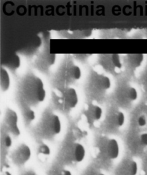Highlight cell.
Masks as SVG:
<instances>
[{"instance_id": "6da1fadb", "label": "cell", "mask_w": 147, "mask_h": 175, "mask_svg": "<svg viewBox=\"0 0 147 175\" xmlns=\"http://www.w3.org/2000/svg\"><path fill=\"white\" fill-rule=\"evenodd\" d=\"M19 94L23 104L31 107L42 103L46 97L42 79L33 73L27 74L21 81Z\"/></svg>"}, {"instance_id": "7a4b0ae2", "label": "cell", "mask_w": 147, "mask_h": 175, "mask_svg": "<svg viewBox=\"0 0 147 175\" xmlns=\"http://www.w3.org/2000/svg\"><path fill=\"white\" fill-rule=\"evenodd\" d=\"M38 131L42 136L52 138L61 133L62 125L61 119L56 114L48 112L43 115L38 125Z\"/></svg>"}, {"instance_id": "3957f363", "label": "cell", "mask_w": 147, "mask_h": 175, "mask_svg": "<svg viewBox=\"0 0 147 175\" xmlns=\"http://www.w3.org/2000/svg\"><path fill=\"white\" fill-rule=\"evenodd\" d=\"M111 85V80L108 76L95 71L91 73L87 81L89 90L98 96L107 92Z\"/></svg>"}, {"instance_id": "277c9868", "label": "cell", "mask_w": 147, "mask_h": 175, "mask_svg": "<svg viewBox=\"0 0 147 175\" xmlns=\"http://www.w3.org/2000/svg\"><path fill=\"white\" fill-rule=\"evenodd\" d=\"M59 101L65 110L74 109L79 101L78 92L72 87L65 88L61 91Z\"/></svg>"}, {"instance_id": "5b68a950", "label": "cell", "mask_w": 147, "mask_h": 175, "mask_svg": "<svg viewBox=\"0 0 147 175\" xmlns=\"http://www.w3.org/2000/svg\"><path fill=\"white\" fill-rule=\"evenodd\" d=\"M61 79L67 83H74L82 77V71L80 66L72 61H69L61 68L60 71Z\"/></svg>"}, {"instance_id": "8992f818", "label": "cell", "mask_w": 147, "mask_h": 175, "mask_svg": "<svg viewBox=\"0 0 147 175\" xmlns=\"http://www.w3.org/2000/svg\"><path fill=\"white\" fill-rule=\"evenodd\" d=\"M98 147L100 151L110 160H116L119 155V145L117 140L113 138H100Z\"/></svg>"}, {"instance_id": "52a82bcc", "label": "cell", "mask_w": 147, "mask_h": 175, "mask_svg": "<svg viewBox=\"0 0 147 175\" xmlns=\"http://www.w3.org/2000/svg\"><path fill=\"white\" fill-rule=\"evenodd\" d=\"M18 123L19 116L17 113L14 110L8 108L3 118V127L6 129V131L13 136H20L21 131Z\"/></svg>"}, {"instance_id": "ba28073f", "label": "cell", "mask_w": 147, "mask_h": 175, "mask_svg": "<svg viewBox=\"0 0 147 175\" xmlns=\"http://www.w3.org/2000/svg\"><path fill=\"white\" fill-rule=\"evenodd\" d=\"M99 64L108 71H117L122 69V62L119 54H105L99 57Z\"/></svg>"}, {"instance_id": "9c48e42d", "label": "cell", "mask_w": 147, "mask_h": 175, "mask_svg": "<svg viewBox=\"0 0 147 175\" xmlns=\"http://www.w3.org/2000/svg\"><path fill=\"white\" fill-rule=\"evenodd\" d=\"M84 116L89 124L93 125L101 120L103 115L102 108L93 103H89L84 110Z\"/></svg>"}, {"instance_id": "30bf717a", "label": "cell", "mask_w": 147, "mask_h": 175, "mask_svg": "<svg viewBox=\"0 0 147 175\" xmlns=\"http://www.w3.org/2000/svg\"><path fill=\"white\" fill-rule=\"evenodd\" d=\"M57 55L51 53L48 50H44L38 57V64L42 69L48 70L55 64Z\"/></svg>"}, {"instance_id": "8fae6325", "label": "cell", "mask_w": 147, "mask_h": 175, "mask_svg": "<svg viewBox=\"0 0 147 175\" xmlns=\"http://www.w3.org/2000/svg\"><path fill=\"white\" fill-rule=\"evenodd\" d=\"M68 153L71 158L77 163L82 162L85 157L86 151L85 147L80 143H71L68 147Z\"/></svg>"}, {"instance_id": "7c38bea8", "label": "cell", "mask_w": 147, "mask_h": 175, "mask_svg": "<svg viewBox=\"0 0 147 175\" xmlns=\"http://www.w3.org/2000/svg\"><path fill=\"white\" fill-rule=\"evenodd\" d=\"M31 152L29 146L27 144H21L17 149L15 150L13 154L14 160L17 163L24 164L29 160L31 157Z\"/></svg>"}, {"instance_id": "4fadbf2b", "label": "cell", "mask_w": 147, "mask_h": 175, "mask_svg": "<svg viewBox=\"0 0 147 175\" xmlns=\"http://www.w3.org/2000/svg\"><path fill=\"white\" fill-rule=\"evenodd\" d=\"M107 125L113 128H121L125 122V116L123 112L116 111L109 114L106 119Z\"/></svg>"}, {"instance_id": "5bb4252c", "label": "cell", "mask_w": 147, "mask_h": 175, "mask_svg": "<svg viewBox=\"0 0 147 175\" xmlns=\"http://www.w3.org/2000/svg\"><path fill=\"white\" fill-rule=\"evenodd\" d=\"M144 59L143 54H128L126 57V62L131 69H136L142 65Z\"/></svg>"}, {"instance_id": "9a60e30c", "label": "cell", "mask_w": 147, "mask_h": 175, "mask_svg": "<svg viewBox=\"0 0 147 175\" xmlns=\"http://www.w3.org/2000/svg\"><path fill=\"white\" fill-rule=\"evenodd\" d=\"M0 86L1 90L6 92L10 87V77L7 70L1 66L0 71Z\"/></svg>"}, {"instance_id": "2e32d148", "label": "cell", "mask_w": 147, "mask_h": 175, "mask_svg": "<svg viewBox=\"0 0 147 175\" xmlns=\"http://www.w3.org/2000/svg\"><path fill=\"white\" fill-rule=\"evenodd\" d=\"M121 93L122 97L129 102H134L138 99V92L136 88L133 86H126Z\"/></svg>"}, {"instance_id": "e0dca14e", "label": "cell", "mask_w": 147, "mask_h": 175, "mask_svg": "<svg viewBox=\"0 0 147 175\" xmlns=\"http://www.w3.org/2000/svg\"><path fill=\"white\" fill-rule=\"evenodd\" d=\"M22 114L26 124H31L36 119V113L31 106L24 104L22 109Z\"/></svg>"}, {"instance_id": "ac0fdd59", "label": "cell", "mask_w": 147, "mask_h": 175, "mask_svg": "<svg viewBox=\"0 0 147 175\" xmlns=\"http://www.w3.org/2000/svg\"><path fill=\"white\" fill-rule=\"evenodd\" d=\"M21 65V59L17 53L12 54L7 62V66L8 69L13 71L19 69Z\"/></svg>"}, {"instance_id": "d6986e66", "label": "cell", "mask_w": 147, "mask_h": 175, "mask_svg": "<svg viewBox=\"0 0 147 175\" xmlns=\"http://www.w3.org/2000/svg\"><path fill=\"white\" fill-rule=\"evenodd\" d=\"M138 170V164L135 161H132L129 164L128 168V174L129 175H137Z\"/></svg>"}, {"instance_id": "ffe728a7", "label": "cell", "mask_w": 147, "mask_h": 175, "mask_svg": "<svg viewBox=\"0 0 147 175\" xmlns=\"http://www.w3.org/2000/svg\"><path fill=\"white\" fill-rule=\"evenodd\" d=\"M2 144L7 148H10L12 146V139L9 134H6L3 136Z\"/></svg>"}, {"instance_id": "44dd1931", "label": "cell", "mask_w": 147, "mask_h": 175, "mask_svg": "<svg viewBox=\"0 0 147 175\" xmlns=\"http://www.w3.org/2000/svg\"><path fill=\"white\" fill-rule=\"evenodd\" d=\"M38 153L44 155H49L50 154V148L46 144H41L38 148Z\"/></svg>"}, {"instance_id": "7402d4cb", "label": "cell", "mask_w": 147, "mask_h": 175, "mask_svg": "<svg viewBox=\"0 0 147 175\" xmlns=\"http://www.w3.org/2000/svg\"><path fill=\"white\" fill-rule=\"evenodd\" d=\"M137 124L140 127H144L147 124V118L145 115H140L137 119Z\"/></svg>"}, {"instance_id": "603a6c76", "label": "cell", "mask_w": 147, "mask_h": 175, "mask_svg": "<svg viewBox=\"0 0 147 175\" xmlns=\"http://www.w3.org/2000/svg\"><path fill=\"white\" fill-rule=\"evenodd\" d=\"M139 142L143 146H147V133H143L140 135Z\"/></svg>"}, {"instance_id": "cb8c5ba5", "label": "cell", "mask_w": 147, "mask_h": 175, "mask_svg": "<svg viewBox=\"0 0 147 175\" xmlns=\"http://www.w3.org/2000/svg\"><path fill=\"white\" fill-rule=\"evenodd\" d=\"M62 175H72V172H70V171L64 170V172H63Z\"/></svg>"}, {"instance_id": "d4e9b609", "label": "cell", "mask_w": 147, "mask_h": 175, "mask_svg": "<svg viewBox=\"0 0 147 175\" xmlns=\"http://www.w3.org/2000/svg\"><path fill=\"white\" fill-rule=\"evenodd\" d=\"M27 175H38V174H34V173H31V174H28Z\"/></svg>"}, {"instance_id": "484cf974", "label": "cell", "mask_w": 147, "mask_h": 175, "mask_svg": "<svg viewBox=\"0 0 147 175\" xmlns=\"http://www.w3.org/2000/svg\"><path fill=\"white\" fill-rule=\"evenodd\" d=\"M100 175H105V174H101Z\"/></svg>"}]
</instances>
